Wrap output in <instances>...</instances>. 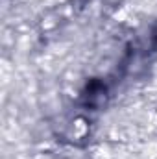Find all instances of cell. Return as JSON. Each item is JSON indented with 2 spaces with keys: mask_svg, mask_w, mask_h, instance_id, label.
<instances>
[{
  "mask_svg": "<svg viewBox=\"0 0 157 159\" xmlns=\"http://www.w3.org/2000/svg\"><path fill=\"white\" fill-rule=\"evenodd\" d=\"M154 39H155V43H157V26L154 28Z\"/></svg>",
  "mask_w": 157,
  "mask_h": 159,
  "instance_id": "obj_1",
  "label": "cell"
}]
</instances>
